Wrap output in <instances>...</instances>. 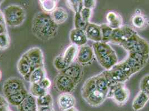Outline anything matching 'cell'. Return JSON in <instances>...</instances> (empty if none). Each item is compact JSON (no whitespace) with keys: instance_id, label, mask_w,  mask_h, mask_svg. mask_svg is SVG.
<instances>
[{"instance_id":"obj_1","label":"cell","mask_w":149,"mask_h":111,"mask_svg":"<svg viewBox=\"0 0 149 111\" xmlns=\"http://www.w3.org/2000/svg\"><path fill=\"white\" fill-rule=\"evenodd\" d=\"M32 31L37 38L47 41L56 36L58 25L54 22L50 14L39 12L33 17Z\"/></svg>"},{"instance_id":"obj_2","label":"cell","mask_w":149,"mask_h":111,"mask_svg":"<svg viewBox=\"0 0 149 111\" xmlns=\"http://www.w3.org/2000/svg\"><path fill=\"white\" fill-rule=\"evenodd\" d=\"M81 94L87 104L93 107L102 105L107 99L106 94L97 88L94 76L85 82L81 89Z\"/></svg>"},{"instance_id":"obj_3","label":"cell","mask_w":149,"mask_h":111,"mask_svg":"<svg viewBox=\"0 0 149 111\" xmlns=\"http://www.w3.org/2000/svg\"><path fill=\"white\" fill-rule=\"evenodd\" d=\"M5 23L10 27H18L25 22L26 14L25 10L20 6L12 5L6 7L3 11Z\"/></svg>"},{"instance_id":"obj_4","label":"cell","mask_w":149,"mask_h":111,"mask_svg":"<svg viewBox=\"0 0 149 111\" xmlns=\"http://www.w3.org/2000/svg\"><path fill=\"white\" fill-rule=\"evenodd\" d=\"M77 85L70 78L61 72L57 75L55 79V86L56 90L61 93H71Z\"/></svg>"},{"instance_id":"obj_5","label":"cell","mask_w":149,"mask_h":111,"mask_svg":"<svg viewBox=\"0 0 149 111\" xmlns=\"http://www.w3.org/2000/svg\"><path fill=\"white\" fill-rule=\"evenodd\" d=\"M24 82L17 77H11L5 80L3 84V96L7 97L25 88Z\"/></svg>"},{"instance_id":"obj_6","label":"cell","mask_w":149,"mask_h":111,"mask_svg":"<svg viewBox=\"0 0 149 111\" xmlns=\"http://www.w3.org/2000/svg\"><path fill=\"white\" fill-rule=\"evenodd\" d=\"M30 63L32 71L36 68L44 66V56L42 51L38 47H33L25 53Z\"/></svg>"},{"instance_id":"obj_7","label":"cell","mask_w":149,"mask_h":111,"mask_svg":"<svg viewBox=\"0 0 149 111\" xmlns=\"http://www.w3.org/2000/svg\"><path fill=\"white\" fill-rule=\"evenodd\" d=\"M60 72L70 78L77 85L81 82L84 74L82 66L77 62H74Z\"/></svg>"},{"instance_id":"obj_8","label":"cell","mask_w":149,"mask_h":111,"mask_svg":"<svg viewBox=\"0 0 149 111\" xmlns=\"http://www.w3.org/2000/svg\"><path fill=\"white\" fill-rule=\"evenodd\" d=\"M95 57L93 49L89 45L85 44L79 47L77 57V62L81 66H85L93 61Z\"/></svg>"},{"instance_id":"obj_9","label":"cell","mask_w":149,"mask_h":111,"mask_svg":"<svg viewBox=\"0 0 149 111\" xmlns=\"http://www.w3.org/2000/svg\"><path fill=\"white\" fill-rule=\"evenodd\" d=\"M92 47L93 49L94 55L97 60L104 57L106 56L109 55L113 52H115V51L108 43L102 42H95L93 43Z\"/></svg>"},{"instance_id":"obj_10","label":"cell","mask_w":149,"mask_h":111,"mask_svg":"<svg viewBox=\"0 0 149 111\" xmlns=\"http://www.w3.org/2000/svg\"><path fill=\"white\" fill-rule=\"evenodd\" d=\"M85 32L87 39L93 41L94 43L102 41V34L100 25L91 23L90 22Z\"/></svg>"},{"instance_id":"obj_11","label":"cell","mask_w":149,"mask_h":111,"mask_svg":"<svg viewBox=\"0 0 149 111\" xmlns=\"http://www.w3.org/2000/svg\"><path fill=\"white\" fill-rule=\"evenodd\" d=\"M17 69L20 75H21L26 81H29L30 74L32 72L30 63L27 57L24 53L19 59L17 64Z\"/></svg>"},{"instance_id":"obj_12","label":"cell","mask_w":149,"mask_h":111,"mask_svg":"<svg viewBox=\"0 0 149 111\" xmlns=\"http://www.w3.org/2000/svg\"><path fill=\"white\" fill-rule=\"evenodd\" d=\"M57 103L59 108L61 110L66 111L74 107L76 104V99L71 93H61L58 97Z\"/></svg>"},{"instance_id":"obj_13","label":"cell","mask_w":149,"mask_h":111,"mask_svg":"<svg viewBox=\"0 0 149 111\" xmlns=\"http://www.w3.org/2000/svg\"><path fill=\"white\" fill-rule=\"evenodd\" d=\"M70 39L72 44L80 47L86 44L88 41L85 31L74 28L70 32Z\"/></svg>"},{"instance_id":"obj_14","label":"cell","mask_w":149,"mask_h":111,"mask_svg":"<svg viewBox=\"0 0 149 111\" xmlns=\"http://www.w3.org/2000/svg\"><path fill=\"white\" fill-rule=\"evenodd\" d=\"M130 97L129 89L125 86L122 87L115 93L112 97L115 103L119 106H123L126 103Z\"/></svg>"},{"instance_id":"obj_15","label":"cell","mask_w":149,"mask_h":111,"mask_svg":"<svg viewBox=\"0 0 149 111\" xmlns=\"http://www.w3.org/2000/svg\"><path fill=\"white\" fill-rule=\"evenodd\" d=\"M106 19L109 25L113 30L118 29L123 26V19L118 13L110 11L107 13Z\"/></svg>"},{"instance_id":"obj_16","label":"cell","mask_w":149,"mask_h":111,"mask_svg":"<svg viewBox=\"0 0 149 111\" xmlns=\"http://www.w3.org/2000/svg\"><path fill=\"white\" fill-rule=\"evenodd\" d=\"M79 47L74 44L69 45L62 54L64 61L69 66L77 58Z\"/></svg>"},{"instance_id":"obj_17","label":"cell","mask_w":149,"mask_h":111,"mask_svg":"<svg viewBox=\"0 0 149 111\" xmlns=\"http://www.w3.org/2000/svg\"><path fill=\"white\" fill-rule=\"evenodd\" d=\"M29 94V93L25 88L7 97L6 99L8 104L13 105V106L18 107L24 102Z\"/></svg>"},{"instance_id":"obj_18","label":"cell","mask_w":149,"mask_h":111,"mask_svg":"<svg viewBox=\"0 0 149 111\" xmlns=\"http://www.w3.org/2000/svg\"><path fill=\"white\" fill-rule=\"evenodd\" d=\"M100 66L105 69V71H109L113 68L117 63H118V57L115 52L109 55L97 60Z\"/></svg>"},{"instance_id":"obj_19","label":"cell","mask_w":149,"mask_h":111,"mask_svg":"<svg viewBox=\"0 0 149 111\" xmlns=\"http://www.w3.org/2000/svg\"><path fill=\"white\" fill-rule=\"evenodd\" d=\"M148 96L142 91H140L137 93L136 96L134 99L132 107L134 111H139L143 109L149 102Z\"/></svg>"},{"instance_id":"obj_20","label":"cell","mask_w":149,"mask_h":111,"mask_svg":"<svg viewBox=\"0 0 149 111\" xmlns=\"http://www.w3.org/2000/svg\"><path fill=\"white\" fill-rule=\"evenodd\" d=\"M46 77V71L43 67L36 68L31 72L29 81L30 84H38Z\"/></svg>"},{"instance_id":"obj_21","label":"cell","mask_w":149,"mask_h":111,"mask_svg":"<svg viewBox=\"0 0 149 111\" xmlns=\"http://www.w3.org/2000/svg\"><path fill=\"white\" fill-rule=\"evenodd\" d=\"M50 15L54 22L58 26L63 24L68 19V13L61 7H57Z\"/></svg>"},{"instance_id":"obj_22","label":"cell","mask_w":149,"mask_h":111,"mask_svg":"<svg viewBox=\"0 0 149 111\" xmlns=\"http://www.w3.org/2000/svg\"><path fill=\"white\" fill-rule=\"evenodd\" d=\"M131 24L134 28L143 30L147 26L148 22L145 16L140 11H136L131 18Z\"/></svg>"},{"instance_id":"obj_23","label":"cell","mask_w":149,"mask_h":111,"mask_svg":"<svg viewBox=\"0 0 149 111\" xmlns=\"http://www.w3.org/2000/svg\"><path fill=\"white\" fill-rule=\"evenodd\" d=\"M94 78L97 88L100 91L106 94L107 96L109 89V85L103 72H101V74L97 75L94 76Z\"/></svg>"},{"instance_id":"obj_24","label":"cell","mask_w":149,"mask_h":111,"mask_svg":"<svg viewBox=\"0 0 149 111\" xmlns=\"http://www.w3.org/2000/svg\"><path fill=\"white\" fill-rule=\"evenodd\" d=\"M39 3L42 12L51 14L57 8V2L54 0H42L39 1Z\"/></svg>"},{"instance_id":"obj_25","label":"cell","mask_w":149,"mask_h":111,"mask_svg":"<svg viewBox=\"0 0 149 111\" xmlns=\"http://www.w3.org/2000/svg\"><path fill=\"white\" fill-rule=\"evenodd\" d=\"M30 94L36 99L42 97L49 93V91L46 90L40 86L39 84H31L30 87Z\"/></svg>"},{"instance_id":"obj_26","label":"cell","mask_w":149,"mask_h":111,"mask_svg":"<svg viewBox=\"0 0 149 111\" xmlns=\"http://www.w3.org/2000/svg\"><path fill=\"white\" fill-rule=\"evenodd\" d=\"M102 34V42L108 43L110 42L113 29L111 28L107 24H103L100 25Z\"/></svg>"},{"instance_id":"obj_27","label":"cell","mask_w":149,"mask_h":111,"mask_svg":"<svg viewBox=\"0 0 149 111\" xmlns=\"http://www.w3.org/2000/svg\"><path fill=\"white\" fill-rule=\"evenodd\" d=\"M66 6L75 13H80L84 8L83 1L81 0H68L65 1Z\"/></svg>"},{"instance_id":"obj_28","label":"cell","mask_w":149,"mask_h":111,"mask_svg":"<svg viewBox=\"0 0 149 111\" xmlns=\"http://www.w3.org/2000/svg\"><path fill=\"white\" fill-rule=\"evenodd\" d=\"M37 107L53 106V98L50 93L36 99Z\"/></svg>"},{"instance_id":"obj_29","label":"cell","mask_w":149,"mask_h":111,"mask_svg":"<svg viewBox=\"0 0 149 111\" xmlns=\"http://www.w3.org/2000/svg\"><path fill=\"white\" fill-rule=\"evenodd\" d=\"M88 23L85 22L81 17L80 13H75L74 17V28L85 31Z\"/></svg>"},{"instance_id":"obj_30","label":"cell","mask_w":149,"mask_h":111,"mask_svg":"<svg viewBox=\"0 0 149 111\" xmlns=\"http://www.w3.org/2000/svg\"><path fill=\"white\" fill-rule=\"evenodd\" d=\"M54 66L57 70L61 72L68 67V65L63 60L62 55L56 56L54 60Z\"/></svg>"},{"instance_id":"obj_31","label":"cell","mask_w":149,"mask_h":111,"mask_svg":"<svg viewBox=\"0 0 149 111\" xmlns=\"http://www.w3.org/2000/svg\"><path fill=\"white\" fill-rule=\"evenodd\" d=\"M10 37L7 32L0 35V50L4 51L7 49L10 44Z\"/></svg>"},{"instance_id":"obj_32","label":"cell","mask_w":149,"mask_h":111,"mask_svg":"<svg viewBox=\"0 0 149 111\" xmlns=\"http://www.w3.org/2000/svg\"><path fill=\"white\" fill-rule=\"evenodd\" d=\"M140 91L147 94L149 92V74L144 76L140 83Z\"/></svg>"},{"instance_id":"obj_33","label":"cell","mask_w":149,"mask_h":111,"mask_svg":"<svg viewBox=\"0 0 149 111\" xmlns=\"http://www.w3.org/2000/svg\"><path fill=\"white\" fill-rule=\"evenodd\" d=\"M125 84L124 83H116L113 84L109 87V91L107 94V98H111L113 94L116 92L119 88L125 86Z\"/></svg>"},{"instance_id":"obj_34","label":"cell","mask_w":149,"mask_h":111,"mask_svg":"<svg viewBox=\"0 0 149 111\" xmlns=\"http://www.w3.org/2000/svg\"><path fill=\"white\" fill-rule=\"evenodd\" d=\"M92 11H93V10L85 8V7H84L82 8V10L80 12V15H81L82 19H83V20L85 22H86L87 23L90 22V19L91 17V15H92Z\"/></svg>"},{"instance_id":"obj_35","label":"cell","mask_w":149,"mask_h":111,"mask_svg":"<svg viewBox=\"0 0 149 111\" xmlns=\"http://www.w3.org/2000/svg\"><path fill=\"white\" fill-rule=\"evenodd\" d=\"M96 1L95 0H84L83 1L84 7L93 10L96 7Z\"/></svg>"},{"instance_id":"obj_36","label":"cell","mask_w":149,"mask_h":111,"mask_svg":"<svg viewBox=\"0 0 149 111\" xmlns=\"http://www.w3.org/2000/svg\"><path fill=\"white\" fill-rule=\"evenodd\" d=\"M38 84L45 89L49 91L50 87L51 86V81L48 78L46 77Z\"/></svg>"},{"instance_id":"obj_37","label":"cell","mask_w":149,"mask_h":111,"mask_svg":"<svg viewBox=\"0 0 149 111\" xmlns=\"http://www.w3.org/2000/svg\"><path fill=\"white\" fill-rule=\"evenodd\" d=\"M8 106V103L4 96L0 95V108Z\"/></svg>"},{"instance_id":"obj_38","label":"cell","mask_w":149,"mask_h":111,"mask_svg":"<svg viewBox=\"0 0 149 111\" xmlns=\"http://www.w3.org/2000/svg\"><path fill=\"white\" fill-rule=\"evenodd\" d=\"M37 111H54L53 106L37 107Z\"/></svg>"},{"instance_id":"obj_39","label":"cell","mask_w":149,"mask_h":111,"mask_svg":"<svg viewBox=\"0 0 149 111\" xmlns=\"http://www.w3.org/2000/svg\"><path fill=\"white\" fill-rule=\"evenodd\" d=\"M0 24L6 25L3 12V11H2L1 10H0Z\"/></svg>"},{"instance_id":"obj_40","label":"cell","mask_w":149,"mask_h":111,"mask_svg":"<svg viewBox=\"0 0 149 111\" xmlns=\"http://www.w3.org/2000/svg\"><path fill=\"white\" fill-rule=\"evenodd\" d=\"M7 32L6 25L0 24V35Z\"/></svg>"},{"instance_id":"obj_41","label":"cell","mask_w":149,"mask_h":111,"mask_svg":"<svg viewBox=\"0 0 149 111\" xmlns=\"http://www.w3.org/2000/svg\"><path fill=\"white\" fill-rule=\"evenodd\" d=\"M79 111L77 108H76L75 107H72V108H70V109H68V110H66V111Z\"/></svg>"},{"instance_id":"obj_42","label":"cell","mask_w":149,"mask_h":111,"mask_svg":"<svg viewBox=\"0 0 149 111\" xmlns=\"http://www.w3.org/2000/svg\"><path fill=\"white\" fill-rule=\"evenodd\" d=\"M1 78H2V72H1V71H0V80H1Z\"/></svg>"},{"instance_id":"obj_43","label":"cell","mask_w":149,"mask_h":111,"mask_svg":"<svg viewBox=\"0 0 149 111\" xmlns=\"http://www.w3.org/2000/svg\"><path fill=\"white\" fill-rule=\"evenodd\" d=\"M2 2H3V1H0V5H1V3H2Z\"/></svg>"},{"instance_id":"obj_44","label":"cell","mask_w":149,"mask_h":111,"mask_svg":"<svg viewBox=\"0 0 149 111\" xmlns=\"http://www.w3.org/2000/svg\"><path fill=\"white\" fill-rule=\"evenodd\" d=\"M37 111V110H33V111Z\"/></svg>"},{"instance_id":"obj_45","label":"cell","mask_w":149,"mask_h":111,"mask_svg":"<svg viewBox=\"0 0 149 111\" xmlns=\"http://www.w3.org/2000/svg\"><path fill=\"white\" fill-rule=\"evenodd\" d=\"M8 111H11V110H8Z\"/></svg>"},{"instance_id":"obj_46","label":"cell","mask_w":149,"mask_h":111,"mask_svg":"<svg viewBox=\"0 0 149 111\" xmlns=\"http://www.w3.org/2000/svg\"></svg>"}]
</instances>
